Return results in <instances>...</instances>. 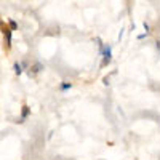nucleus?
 Wrapping results in <instances>:
<instances>
[{
    "label": "nucleus",
    "instance_id": "0eeeda50",
    "mask_svg": "<svg viewBox=\"0 0 160 160\" xmlns=\"http://www.w3.org/2000/svg\"><path fill=\"white\" fill-rule=\"evenodd\" d=\"M10 27H11L13 30H16V29H18V24H16V21H10Z\"/></svg>",
    "mask_w": 160,
    "mask_h": 160
},
{
    "label": "nucleus",
    "instance_id": "20e7f679",
    "mask_svg": "<svg viewBox=\"0 0 160 160\" xmlns=\"http://www.w3.org/2000/svg\"><path fill=\"white\" fill-rule=\"evenodd\" d=\"M42 69H43V66H42V64H40V63H37L35 66H32V67H30V72L37 74V72H40V70H42Z\"/></svg>",
    "mask_w": 160,
    "mask_h": 160
},
{
    "label": "nucleus",
    "instance_id": "1a4fd4ad",
    "mask_svg": "<svg viewBox=\"0 0 160 160\" xmlns=\"http://www.w3.org/2000/svg\"><path fill=\"white\" fill-rule=\"evenodd\" d=\"M149 34L147 32H144V34H141V35H138V39H144V37H147Z\"/></svg>",
    "mask_w": 160,
    "mask_h": 160
},
{
    "label": "nucleus",
    "instance_id": "f257e3e1",
    "mask_svg": "<svg viewBox=\"0 0 160 160\" xmlns=\"http://www.w3.org/2000/svg\"><path fill=\"white\" fill-rule=\"evenodd\" d=\"M99 53L104 56V61H103V66H107L111 63V58H112V50L109 45H101L99 47Z\"/></svg>",
    "mask_w": 160,
    "mask_h": 160
},
{
    "label": "nucleus",
    "instance_id": "9d476101",
    "mask_svg": "<svg viewBox=\"0 0 160 160\" xmlns=\"http://www.w3.org/2000/svg\"><path fill=\"white\" fill-rule=\"evenodd\" d=\"M155 45H157V50L160 51V42H157V43H155Z\"/></svg>",
    "mask_w": 160,
    "mask_h": 160
},
{
    "label": "nucleus",
    "instance_id": "39448f33",
    "mask_svg": "<svg viewBox=\"0 0 160 160\" xmlns=\"http://www.w3.org/2000/svg\"><path fill=\"white\" fill-rule=\"evenodd\" d=\"M13 69H15V72H16V74H21V72H23V64H19V63H15V66H13Z\"/></svg>",
    "mask_w": 160,
    "mask_h": 160
},
{
    "label": "nucleus",
    "instance_id": "f03ea898",
    "mask_svg": "<svg viewBox=\"0 0 160 160\" xmlns=\"http://www.w3.org/2000/svg\"><path fill=\"white\" fill-rule=\"evenodd\" d=\"M3 35H5L6 47H11V30H8V29H3Z\"/></svg>",
    "mask_w": 160,
    "mask_h": 160
},
{
    "label": "nucleus",
    "instance_id": "423d86ee",
    "mask_svg": "<svg viewBox=\"0 0 160 160\" xmlns=\"http://www.w3.org/2000/svg\"><path fill=\"white\" fill-rule=\"evenodd\" d=\"M69 88H70V83H66V82H64V83H63V85H61V90H63V91H66V90H69Z\"/></svg>",
    "mask_w": 160,
    "mask_h": 160
},
{
    "label": "nucleus",
    "instance_id": "7ed1b4c3",
    "mask_svg": "<svg viewBox=\"0 0 160 160\" xmlns=\"http://www.w3.org/2000/svg\"><path fill=\"white\" fill-rule=\"evenodd\" d=\"M29 114H30V109L27 107V106H23V111H21V118H19V120L23 122V120H24V118H26Z\"/></svg>",
    "mask_w": 160,
    "mask_h": 160
},
{
    "label": "nucleus",
    "instance_id": "6e6552de",
    "mask_svg": "<svg viewBox=\"0 0 160 160\" xmlns=\"http://www.w3.org/2000/svg\"><path fill=\"white\" fill-rule=\"evenodd\" d=\"M142 26H144V29H146V32H147V34H149V30H151V26H149V24H147V23H144V24H142Z\"/></svg>",
    "mask_w": 160,
    "mask_h": 160
}]
</instances>
